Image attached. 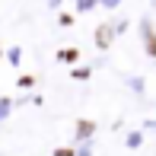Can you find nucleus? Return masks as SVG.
Returning <instances> with one entry per match:
<instances>
[{"label": "nucleus", "mask_w": 156, "mask_h": 156, "mask_svg": "<svg viewBox=\"0 0 156 156\" xmlns=\"http://www.w3.org/2000/svg\"><path fill=\"white\" fill-rule=\"evenodd\" d=\"M96 38H99V48H105V45H108V41H112V29H108V26H99Z\"/></svg>", "instance_id": "obj_1"}, {"label": "nucleus", "mask_w": 156, "mask_h": 156, "mask_svg": "<svg viewBox=\"0 0 156 156\" xmlns=\"http://www.w3.org/2000/svg\"><path fill=\"white\" fill-rule=\"evenodd\" d=\"M150 54H156V38L150 35Z\"/></svg>", "instance_id": "obj_2"}]
</instances>
